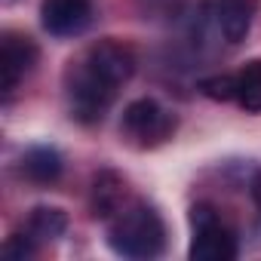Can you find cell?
<instances>
[{
  "label": "cell",
  "instance_id": "cell-1",
  "mask_svg": "<svg viewBox=\"0 0 261 261\" xmlns=\"http://www.w3.org/2000/svg\"><path fill=\"white\" fill-rule=\"evenodd\" d=\"M136 65L139 59L133 46L123 40L105 37V40L89 43L77 59L68 62L62 74L68 114L83 126L101 123L105 114L114 108L120 89L133 80Z\"/></svg>",
  "mask_w": 261,
  "mask_h": 261
},
{
  "label": "cell",
  "instance_id": "cell-2",
  "mask_svg": "<svg viewBox=\"0 0 261 261\" xmlns=\"http://www.w3.org/2000/svg\"><path fill=\"white\" fill-rule=\"evenodd\" d=\"M108 224V246L114 255L120 258H133V261H148V258H160L166 252V221L163 215L133 197Z\"/></svg>",
  "mask_w": 261,
  "mask_h": 261
},
{
  "label": "cell",
  "instance_id": "cell-3",
  "mask_svg": "<svg viewBox=\"0 0 261 261\" xmlns=\"http://www.w3.org/2000/svg\"><path fill=\"white\" fill-rule=\"evenodd\" d=\"M178 129V117L160 105L157 98H136L129 101L123 117H120V136L126 145L139 151H154L166 145Z\"/></svg>",
  "mask_w": 261,
  "mask_h": 261
},
{
  "label": "cell",
  "instance_id": "cell-4",
  "mask_svg": "<svg viewBox=\"0 0 261 261\" xmlns=\"http://www.w3.org/2000/svg\"><path fill=\"white\" fill-rule=\"evenodd\" d=\"M191 221V249L188 255L194 261H233L240 246L237 233L224 221V215L212 203H194L188 212Z\"/></svg>",
  "mask_w": 261,
  "mask_h": 261
},
{
  "label": "cell",
  "instance_id": "cell-5",
  "mask_svg": "<svg viewBox=\"0 0 261 261\" xmlns=\"http://www.w3.org/2000/svg\"><path fill=\"white\" fill-rule=\"evenodd\" d=\"M40 59L37 43L28 34L19 31H7L4 43H0V74H4V101H10L16 95V89L25 83V77L34 71Z\"/></svg>",
  "mask_w": 261,
  "mask_h": 261
},
{
  "label": "cell",
  "instance_id": "cell-6",
  "mask_svg": "<svg viewBox=\"0 0 261 261\" xmlns=\"http://www.w3.org/2000/svg\"><path fill=\"white\" fill-rule=\"evenodd\" d=\"M255 16H258V0H206V19L212 22L215 34L230 46L249 37Z\"/></svg>",
  "mask_w": 261,
  "mask_h": 261
},
{
  "label": "cell",
  "instance_id": "cell-7",
  "mask_svg": "<svg viewBox=\"0 0 261 261\" xmlns=\"http://www.w3.org/2000/svg\"><path fill=\"white\" fill-rule=\"evenodd\" d=\"M92 22V0H43L40 25L53 37H80Z\"/></svg>",
  "mask_w": 261,
  "mask_h": 261
},
{
  "label": "cell",
  "instance_id": "cell-8",
  "mask_svg": "<svg viewBox=\"0 0 261 261\" xmlns=\"http://www.w3.org/2000/svg\"><path fill=\"white\" fill-rule=\"evenodd\" d=\"M129 200H133V194H129L126 188V178L114 169H101L95 178H92V194H89V206H92V215L101 218V221H111Z\"/></svg>",
  "mask_w": 261,
  "mask_h": 261
},
{
  "label": "cell",
  "instance_id": "cell-9",
  "mask_svg": "<svg viewBox=\"0 0 261 261\" xmlns=\"http://www.w3.org/2000/svg\"><path fill=\"white\" fill-rule=\"evenodd\" d=\"M19 169H22V175H25L31 185L46 188V185H56V181L62 178L65 160H62V154H59L53 145H34V148H28V151L22 154Z\"/></svg>",
  "mask_w": 261,
  "mask_h": 261
},
{
  "label": "cell",
  "instance_id": "cell-10",
  "mask_svg": "<svg viewBox=\"0 0 261 261\" xmlns=\"http://www.w3.org/2000/svg\"><path fill=\"white\" fill-rule=\"evenodd\" d=\"M37 246L43 243H56L65 230H68V212L59 209V206H34L25 218V227H22Z\"/></svg>",
  "mask_w": 261,
  "mask_h": 261
},
{
  "label": "cell",
  "instance_id": "cell-11",
  "mask_svg": "<svg viewBox=\"0 0 261 261\" xmlns=\"http://www.w3.org/2000/svg\"><path fill=\"white\" fill-rule=\"evenodd\" d=\"M237 105L246 114H261V59L246 62L237 74Z\"/></svg>",
  "mask_w": 261,
  "mask_h": 261
},
{
  "label": "cell",
  "instance_id": "cell-12",
  "mask_svg": "<svg viewBox=\"0 0 261 261\" xmlns=\"http://www.w3.org/2000/svg\"><path fill=\"white\" fill-rule=\"evenodd\" d=\"M197 89H200L206 98H212V101H233V98H237V77H233V74L203 77Z\"/></svg>",
  "mask_w": 261,
  "mask_h": 261
},
{
  "label": "cell",
  "instance_id": "cell-13",
  "mask_svg": "<svg viewBox=\"0 0 261 261\" xmlns=\"http://www.w3.org/2000/svg\"><path fill=\"white\" fill-rule=\"evenodd\" d=\"M37 243L25 233V230H16L7 243H4V255L7 258H16V261H25V258H31V255H37Z\"/></svg>",
  "mask_w": 261,
  "mask_h": 261
},
{
  "label": "cell",
  "instance_id": "cell-14",
  "mask_svg": "<svg viewBox=\"0 0 261 261\" xmlns=\"http://www.w3.org/2000/svg\"><path fill=\"white\" fill-rule=\"evenodd\" d=\"M252 197H255V206L261 209V172H258V178L252 181Z\"/></svg>",
  "mask_w": 261,
  "mask_h": 261
}]
</instances>
